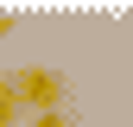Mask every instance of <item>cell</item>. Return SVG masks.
Segmentation results:
<instances>
[{
  "mask_svg": "<svg viewBox=\"0 0 133 127\" xmlns=\"http://www.w3.org/2000/svg\"><path fill=\"white\" fill-rule=\"evenodd\" d=\"M13 95H19L25 115H63V76L51 63H25V70L13 76Z\"/></svg>",
  "mask_w": 133,
  "mask_h": 127,
  "instance_id": "cell-1",
  "label": "cell"
},
{
  "mask_svg": "<svg viewBox=\"0 0 133 127\" xmlns=\"http://www.w3.org/2000/svg\"><path fill=\"white\" fill-rule=\"evenodd\" d=\"M19 115H25V108H19V95H13V76H6V83H0V127H13Z\"/></svg>",
  "mask_w": 133,
  "mask_h": 127,
  "instance_id": "cell-2",
  "label": "cell"
},
{
  "mask_svg": "<svg viewBox=\"0 0 133 127\" xmlns=\"http://www.w3.org/2000/svg\"><path fill=\"white\" fill-rule=\"evenodd\" d=\"M32 127H70V115H32Z\"/></svg>",
  "mask_w": 133,
  "mask_h": 127,
  "instance_id": "cell-3",
  "label": "cell"
},
{
  "mask_svg": "<svg viewBox=\"0 0 133 127\" xmlns=\"http://www.w3.org/2000/svg\"><path fill=\"white\" fill-rule=\"evenodd\" d=\"M6 32H13V19H6V13H0V38H6Z\"/></svg>",
  "mask_w": 133,
  "mask_h": 127,
  "instance_id": "cell-4",
  "label": "cell"
}]
</instances>
